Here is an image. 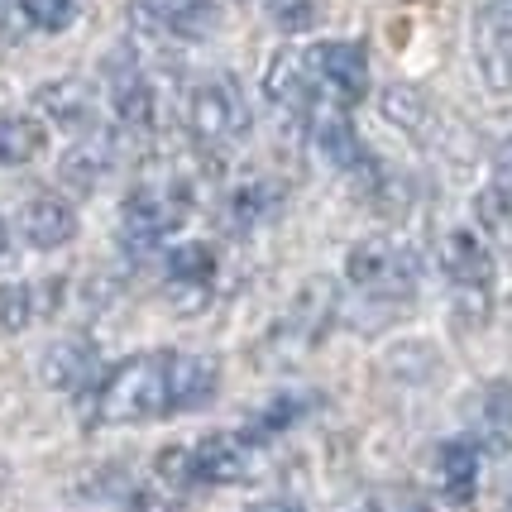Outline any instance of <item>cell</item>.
<instances>
[{
    "label": "cell",
    "instance_id": "obj_1",
    "mask_svg": "<svg viewBox=\"0 0 512 512\" xmlns=\"http://www.w3.org/2000/svg\"><path fill=\"white\" fill-rule=\"evenodd\" d=\"M168 359L173 355H130L106 369V379L91 388L87 422L91 426H134L154 422L173 412V383H168Z\"/></svg>",
    "mask_w": 512,
    "mask_h": 512
},
{
    "label": "cell",
    "instance_id": "obj_2",
    "mask_svg": "<svg viewBox=\"0 0 512 512\" xmlns=\"http://www.w3.org/2000/svg\"><path fill=\"white\" fill-rule=\"evenodd\" d=\"M182 221H187V192H182L178 178L139 182L120 206V235L139 254H149L158 240H168Z\"/></svg>",
    "mask_w": 512,
    "mask_h": 512
},
{
    "label": "cell",
    "instance_id": "obj_3",
    "mask_svg": "<svg viewBox=\"0 0 512 512\" xmlns=\"http://www.w3.org/2000/svg\"><path fill=\"white\" fill-rule=\"evenodd\" d=\"M187 130L197 134L201 144H211V149L235 144V139L249 130V106H245V96H240V87H235L230 77L201 82V87L187 96Z\"/></svg>",
    "mask_w": 512,
    "mask_h": 512
},
{
    "label": "cell",
    "instance_id": "obj_4",
    "mask_svg": "<svg viewBox=\"0 0 512 512\" xmlns=\"http://www.w3.org/2000/svg\"><path fill=\"white\" fill-rule=\"evenodd\" d=\"M350 283L364 292H383V297H407L417 288V254L398 245H383V240H359L345 259Z\"/></svg>",
    "mask_w": 512,
    "mask_h": 512
},
{
    "label": "cell",
    "instance_id": "obj_5",
    "mask_svg": "<svg viewBox=\"0 0 512 512\" xmlns=\"http://www.w3.org/2000/svg\"><path fill=\"white\" fill-rule=\"evenodd\" d=\"M197 484H249L259 479V436H240V431H211L197 446Z\"/></svg>",
    "mask_w": 512,
    "mask_h": 512
},
{
    "label": "cell",
    "instance_id": "obj_6",
    "mask_svg": "<svg viewBox=\"0 0 512 512\" xmlns=\"http://www.w3.org/2000/svg\"><path fill=\"white\" fill-rule=\"evenodd\" d=\"M312 149L331 173H350V178H369L379 163L364 149V139L355 134V125L335 106H316L312 111Z\"/></svg>",
    "mask_w": 512,
    "mask_h": 512
},
{
    "label": "cell",
    "instance_id": "obj_7",
    "mask_svg": "<svg viewBox=\"0 0 512 512\" xmlns=\"http://www.w3.org/2000/svg\"><path fill=\"white\" fill-rule=\"evenodd\" d=\"M307 58H312L316 82L331 91V101H340V106L364 101V91H369V53H364V44L331 39V44H316Z\"/></svg>",
    "mask_w": 512,
    "mask_h": 512
},
{
    "label": "cell",
    "instance_id": "obj_8",
    "mask_svg": "<svg viewBox=\"0 0 512 512\" xmlns=\"http://www.w3.org/2000/svg\"><path fill=\"white\" fill-rule=\"evenodd\" d=\"M264 96L268 106L278 115H312L316 111V72H312V58L307 53H273L264 67Z\"/></svg>",
    "mask_w": 512,
    "mask_h": 512
},
{
    "label": "cell",
    "instance_id": "obj_9",
    "mask_svg": "<svg viewBox=\"0 0 512 512\" xmlns=\"http://www.w3.org/2000/svg\"><path fill=\"white\" fill-rule=\"evenodd\" d=\"M111 82V106L125 130H149L154 125V82L144 77V67L134 63V53H115L106 67Z\"/></svg>",
    "mask_w": 512,
    "mask_h": 512
},
{
    "label": "cell",
    "instance_id": "obj_10",
    "mask_svg": "<svg viewBox=\"0 0 512 512\" xmlns=\"http://www.w3.org/2000/svg\"><path fill=\"white\" fill-rule=\"evenodd\" d=\"M441 268L455 283V292H489L493 288V249L469 235V230H450L441 240Z\"/></svg>",
    "mask_w": 512,
    "mask_h": 512
},
{
    "label": "cell",
    "instance_id": "obj_11",
    "mask_svg": "<svg viewBox=\"0 0 512 512\" xmlns=\"http://www.w3.org/2000/svg\"><path fill=\"white\" fill-rule=\"evenodd\" d=\"M39 111L58 125V130H91L96 125V87L87 77H58L34 91Z\"/></svg>",
    "mask_w": 512,
    "mask_h": 512
},
{
    "label": "cell",
    "instance_id": "obj_12",
    "mask_svg": "<svg viewBox=\"0 0 512 512\" xmlns=\"http://www.w3.org/2000/svg\"><path fill=\"white\" fill-rule=\"evenodd\" d=\"M39 374H44L48 388H58V393H91L96 388V350H91L87 340H53L39 359Z\"/></svg>",
    "mask_w": 512,
    "mask_h": 512
},
{
    "label": "cell",
    "instance_id": "obj_13",
    "mask_svg": "<svg viewBox=\"0 0 512 512\" xmlns=\"http://www.w3.org/2000/svg\"><path fill=\"white\" fill-rule=\"evenodd\" d=\"M63 302V278H39V283H0V326L5 331H29Z\"/></svg>",
    "mask_w": 512,
    "mask_h": 512
},
{
    "label": "cell",
    "instance_id": "obj_14",
    "mask_svg": "<svg viewBox=\"0 0 512 512\" xmlns=\"http://www.w3.org/2000/svg\"><path fill=\"white\" fill-rule=\"evenodd\" d=\"M20 235L34 249H63V245L77 240V211H72L63 197L44 192V197H34L29 206H24Z\"/></svg>",
    "mask_w": 512,
    "mask_h": 512
},
{
    "label": "cell",
    "instance_id": "obj_15",
    "mask_svg": "<svg viewBox=\"0 0 512 512\" xmlns=\"http://www.w3.org/2000/svg\"><path fill=\"white\" fill-rule=\"evenodd\" d=\"M168 383H173V412H201L216 402L221 369L206 355H173L168 359Z\"/></svg>",
    "mask_w": 512,
    "mask_h": 512
},
{
    "label": "cell",
    "instance_id": "obj_16",
    "mask_svg": "<svg viewBox=\"0 0 512 512\" xmlns=\"http://www.w3.org/2000/svg\"><path fill=\"white\" fill-rule=\"evenodd\" d=\"M163 273H168V288L173 292H197V297H206V292H211V278H216V249L201 245V240H182V245L168 249Z\"/></svg>",
    "mask_w": 512,
    "mask_h": 512
},
{
    "label": "cell",
    "instance_id": "obj_17",
    "mask_svg": "<svg viewBox=\"0 0 512 512\" xmlns=\"http://www.w3.org/2000/svg\"><path fill=\"white\" fill-rule=\"evenodd\" d=\"M58 168H63V182H72L77 192H91V187H101L106 173L115 168V144L106 134H87L82 144L67 149Z\"/></svg>",
    "mask_w": 512,
    "mask_h": 512
},
{
    "label": "cell",
    "instance_id": "obj_18",
    "mask_svg": "<svg viewBox=\"0 0 512 512\" xmlns=\"http://www.w3.org/2000/svg\"><path fill=\"white\" fill-rule=\"evenodd\" d=\"M436 474H441V493L450 503H469L479 489V450L469 441H446L436 450Z\"/></svg>",
    "mask_w": 512,
    "mask_h": 512
},
{
    "label": "cell",
    "instance_id": "obj_19",
    "mask_svg": "<svg viewBox=\"0 0 512 512\" xmlns=\"http://www.w3.org/2000/svg\"><path fill=\"white\" fill-rule=\"evenodd\" d=\"M44 125L24 111H0V168H24L44 154Z\"/></svg>",
    "mask_w": 512,
    "mask_h": 512
},
{
    "label": "cell",
    "instance_id": "obj_20",
    "mask_svg": "<svg viewBox=\"0 0 512 512\" xmlns=\"http://www.w3.org/2000/svg\"><path fill=\"white\" fill-rule=\"evenodd\" d=\"M139 10H144L158 29H173L182 39H201V34L216 24L211 0H139Z\"/></svg>",
    "mask_w": 512,
    "mask_h": 512
},
{
    "label": "cell",
    "instance_id": "obj_21",
    "mask_svg": "<svg viewBox=\"0 0 512 512\" xmlns=\"http://www.w3.org/2000/svg\"><path fill=\"white\" fill-rule=\"evenodd\" d=\"M479 446L489 455H508L512 450V388L493 383L479 398Z\"/></svg>",
    "mask_w": 512,
    "mask_h": 512
},
{
    "label": "cell",
    "instance_id": "obj_22",
    "mask_svg": "<svg viewBox=\"0 0 512 512\" xmlns=\"http://www.w3.org/2000/svg\"><path fill=\"white\" fill-rule=\"evenodd\" d=\"M474 221L484 230V245L512 254V187L489 182V187L474 197Z\"/></svg>",
    "mask_w": 512,
    "mask_h": 512
},
{
    "label": "cell",
    "instance_id": "obj_23",
    "mask_svg": "<svg viewBox=\"0 0 512 512\" xmlns=\"http://www.w3.org/2000/svg\"><path fill=\"white\" fill-rule=\"evenodd\" d=\"M379 111H383V120H388V125L417 134V139H426V130H431V101H426L417 87H407V82H393V87L383 91Z\"/></svg>",
    "mask_w": 512,
    "mask_h": 512
},
{
    "label": "cell",
    "instance_id": "obj_24",
    "mask_svg": "<svg viewBox=\"0 0 512 512\" xmlns=\"http://www.w3.org/2000/svg\"><path fill=\"white\" fill-rule=\"evenodd\" d=\"M479 48V72L489 77L493 91H512V39H493V34H474Z\"/></svg>",
    "mask_w": 512,
    "mask_h": 512
},
{
    "label": "cell",
    "instance_id": "obj_25",
    "mask_svg": "<svg viewBox=\"0 0 512 512\" xmlns=\"http://www.w3.org/2000/svg\"><path fill=\"white\" fill-rule=\"evenodd\" d=\"M307 407H312V398H288V393H283V398H273L264 412L254 417L259 441H264V436H278V431H288V426H297L302 417H307Z\"/></svg>",
    "mask_w": 512,
    "mask_h": 512
},
{
    "label": "cell",
    "instance_id": "obj_26",
    "mask_svg": "<svg viewBox=\"0 0 512 512\" xmlns=\"http://www.w3.org/2000/svg\"><path fill=\"white\" fill-rule=\"evenodd\" d=\"M158 484H168V489H192L197 484V455H192V446H168L158 450Z\"/></svg>",
    "mask_w": 512,
    "mask_h": 512
},
{
    "label": "cell",
    "instance_id": "obj_27",
    "mask_svg": "<svg viewBox=\"0 0 512 512\" xmlns=\"http://www.w3.org/2000/svg\"><path fill=\"white\" fill-rule=\"evenodd\" d=\"M264 15L278 34H307L316 24V5L312 0H264Z\"/></svg>",
    "mask_w": 512,
    "mask_h": 512
},
{
    "label": "cell",
    "instance_id": "obj_28",
    "mask_svg": "<svg viewBox=\"0 0 512 512\" xmlns=\"http://www.w3.org/2000/svg\"><path fill=\"white\" fill-rule=\"evenodd\" d=\"M20 5V15L34 29H44V34H58L67 24L77 20V0H15Z\"/></svg>",
    "mask_w": 512,
    "mask_h": 512
},
{
    "label": "cell",
    "instance_id": "obj_29",
    "mask_svg": "<svg viewBox=\"0 0 512 512\" xmlns=\"http://www.w3.org/2000/svg\"><path fill=\"white\" fill-rule=\"evenodd\" d=\"M273 201H278V192L273 187H264V182H254V187H245V192H235V221H264L268 211H273Z\"/></svg>",
    "mask_w": 512,
    "mask_h": 512
},
{
    "label": "cell",
    "instance_id": "obj_30",
    "mask_svg": "<svg viewBox=\"0 0 512 512\" xmlns=\"http://www.w3.org/2000/svg\"><path fill=\"white\" fill-rule=\"evenodd\" d=\"M493 182H503V187H512V139L498 149V178Z\"/></svg>",
    "mask_w": 512,
    "mask_h": 512
},
{
    "label": "cell",
    "instance_id": "obj_31",
    "mask_svg": "<svg viewBox=\"0 0 512 512\" xmlns=\"http://www.w3.org/2000/svg\"><path fill=\"white\" fill-rule=\"evenodd\" d=\"M249 512H297V503H288V498H264V503H254Z\"/></svg>",
    "mask_w": 512,
    "mask_h": 512
},
{
    "label": "cell",
    "instance_id": "obj_32",
    "mask_svg": "<svg viewBox=\"0 0 512 512\" xmlns=\"http://www.w3.org/2000/svg\"><path fill=\"white\" fill-rule=\"evenodd\" d=\"M10 259V230H5V221H0V264Z\"/></svg>",
    "mask_w": 512,
    "mask_h": 512
}]
</instances>
